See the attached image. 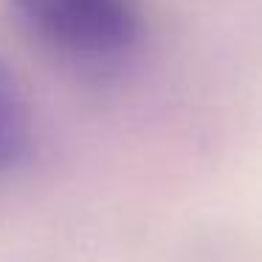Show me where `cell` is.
Returning <instances> with one entry per match:
<instances>
[{
	"label": "cell",
	"instance_id": "obj_1",
	"mask_svg": "<svg viewBox=\"0 0 262 262\" xmlns=\"http://www.w3.org/2000/svg\"><path fill=\"white\" fill-rule=\"evenodd\" d=\"M6 6L42 51L85 74L130 62L147 31L141 0H6Z\"/></svg>",
	"mask_w": 262,
	"mask_h": 262
},
{
	"label": "cell",
	"instance_id": "obj_2",
	"mask_svg": "<svg viewBox=\"0 0 262 262\" xmlns=\"http://www.w3.org/2000/svg\"><path fill=\"white\" fill-rule=\"evenodd\" d=\"M34 149V113L17 71L0 54V178L20 172Z\"/></svg>",
	"mask_w": 262,
	"mask_h": 262
}]
</instances>
